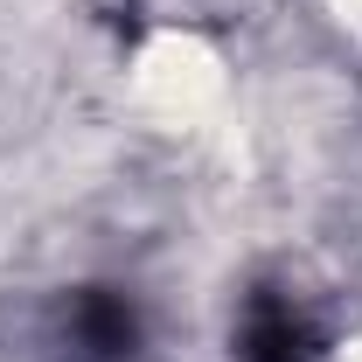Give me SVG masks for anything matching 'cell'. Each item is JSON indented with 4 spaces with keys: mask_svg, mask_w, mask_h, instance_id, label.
<instances>
[{
    "mask_svg": "<svg viewBox=\"0 0 362 362\" xmlns=\"http://www.w3.org/2000/svg\"><path fill=\"white\" fill-rule=\"evenodd\" d=\"M314 327L293 300L279 293H258L251 314H244V362H314Z\"/></svg>",
    "mask_w": 362,
    "mask_h": 362,
    "instance_id": "2",
    "label": "cell"
},
{
    "mask_svg": "<svg viewBox=\"0 0 362 362\" xmlns=\"http://www.w3.org/2000/svg\"><path fill=\"white\" fill-rule=\"evenodd\" d=\"M139 356V307L112 286H84L63 307V362H133Z\"/></svg>",
    "mask_w": 362,
    "mask_h": 362,
    "instance_id": "1",
    "label": "cell"
}]
</instances>
